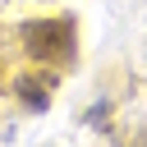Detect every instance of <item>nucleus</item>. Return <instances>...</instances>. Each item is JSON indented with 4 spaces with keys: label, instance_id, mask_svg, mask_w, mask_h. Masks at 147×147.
<instances>
[{
    "label": "nucleus",
    "instance_id": "f03ea898",
    "mask_svg": "<svg viewBox=\"0 0 147 147\" xmlns=\"http://www.w3.org/2000/svg\"><path fill=\"white\" fill-rule=\"evenodd\" d=\"M14 92H18V101L28 110H46L51 96H55V78L51 74H18L14 78Z\"/></svg>",
    "mask_w": 147,
    "mask_h": 147
},
{
    "label": "nucleus",
    "instance_id": "f257e3e1",
    "mask_svg": "<svg viewBox=\"0 0 147 147\" xmlns=\"http://www.w3.org/2000/svg\"><path fill=\"white\" fill-rule=\"evenodd\" d=\"M18 37H23V51L37 60V64H69L74 60V18H32V23H23L18 28Z\"/></svg>",
    "mask_w": 147,
    "mask_h": 147
}]
</instances>
